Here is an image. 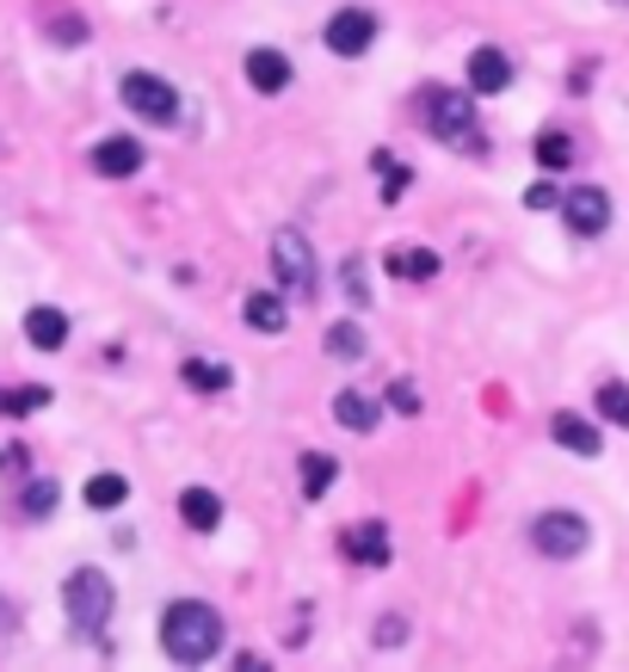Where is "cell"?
Returning <instances> with one entry per match:
<instances>
[{
  "label": "cell",
  "mask_w": 629,
  "mask_h": 672,
  "mask_svg": "<svg viewBox=\"0 0 629 672\" xmlns=\"http://www.w3.org/2000/svg\"><path fill=\"white\" fill-rule=\"evenodd\" d=\"M340 277H346V296H352V303H371V284H364V260H346V265H340Z\"/></svg>",
  "instance_id": "obj_29"
},
{
  "label": "cell",
  "mask_w": 629,
  "mask_h": 672,
  "mask_svg": "<svg viewBox=\"0 0 629 672\" xmlns=\"http://www.w3.org/2000/svg\"><path fill=\"white\" fill-rule=\"evenodd\" d=\"M334 420L346 426V432H376V401L358 396V389H340V396H334Z\"/></svg>",
  "instance_id": "obj_20"
},
{
  "label": "cell",
  "mask_w": 629,
  "mask_h": 672,
  "mask_svg": "<svg viewBox=\"0 0 629 672\" xmlns=\"http://www.w3.org/2000/svg\"><path fill=\"white\" fill-rule=\"evenodd\" d=\"M592 408H599V420H605V426H623V432H629V382H623V377L599 382Z\"/></svg>",
  "instance_id": "obj_24"
},
{
  "label": "cell",
  "mask_w": 629,
  "mask_h": 672,
  "mask_svg": "<svg viewBox=\"0 0 629 672\" xmlns=\"http://www.w3.org/2000/svg\"><path fill=\"white\" fill-rule=\"evenodd\" d=\"M407 642V623L402 617H383L376 623V647H402Z\"/></svg>",
  "instance_id": "obj_31"
},
{
  "label": "cell",
  "mask_w": 629,
  "mask_h": 672,
  "mask_svg": "<svg viewBox=\"0 0 629 672\" xmlns=\"http://www.w3.org/2000/svg\"><path fill=\"white\" fill-rule=\"evenodd\" d=\"M179 518H186L191 530H216L223 525V500H216L210 488H186L179 494Z\"/></svg>",
  "instance_id": "obj_21"
},
{
  "label": "cell",
  "mask_w": 629,
  "mask_h": 672,
  "mask_svg": "<svg viewBox=\"0 0 629 672\" xmlns=\"http://www.w3.org/2000/svg\"><path fill=\"white\" fill-rule=\"evenodd\" d=\"M118 99L136 111L142 124H179V92H174V80H161V75H148V68H130L124 75V87H118Z\"/></svg>",
  "instance_id": "obj_6"
},
{
  "label": "cell",
  "mask_w": 629,
  "mask_h": 672,
  "mask_svg": "<svg viewBox=\"0 0 629 672\" xmlns=\"http://www.w3.org/2000/svg\"><path fill=\"white\" fill-rule=\"evenodd\" d=\"M322 43H327L334 56H364V50L376 43V13H371V7H340V13L327 19Z\"/></svg>",
  "instance_id": "obj_8"
},
{
  "label": "cell",
  "mask_w": 629,
  "mask_h": 672,
  "mask_svg": "<svg viewBox=\"0 0 629 672\" xmlns=\"http://www.w3.org/2000/svg\"><path fill=\"white\" fill-rule=\"evenodd\" d=\"M56 506H62V488H56L50 475H31L26 494H19V513H26V518H50Z\"/></svg>",
  "instance_id": "obj_25"
},
{
  "label": "cell",
  "mask_w": 629,
  "mask_h": 672,
  "mask_svg": "<svg viewBox=\"0 0 629 672\" xmlns=\"http://www.w3.org/2000/svg\"><path fill=\"white\" fill-rule=\"evenodd\" d=\"M242 315H247V328H254V333H284L291 309H284V296H278V291H247Z\"/></svg>",
  "instance_id": "obj_16"
},
{
  "label": "cell",
  "mask_w": 629,
  "mask_h": 672,
  "mask_svg": "<svg viewBox=\"0 0 629 672\" xmlns=\"http://www.w3.org/2000/svg\"><path fill=\"white\" fill-rule=\"evenodd\" d=\"M371 167H376V179H383V204H402L407 185H414V167H407L402 155H389V148H376Z\"/></svg>",
  "instance_id": "obj_19"
},
{
  "label": "cell",
  "mask_w": 629,
  "mask_h": 672,
  "mask_svg": "<svg viewBox=\"0 0 629 672\" xmlns=\"http://www.w3.org/2000/svg\"><path fill=\"white\" fill-rule=\"evenodd\" d=\"M512 87V56L482 43V50H469V92H507Z\"/></svg>",
  "instance_id": "obj_12"
},
{
  "label": "cell",
  "mask_w": 629,
  "mask_h": 672,
  "mask_svg": "<svg viewBox=\"0 0 629 672\" xmlns=\"http://www.w3.org/2000/svg\"><path fill=\"white\" fill-rule=\"evenodd\" d=\"M556 204H562V185L556 179H537L531 192H524V211H556Z\"/></svg>",
  "instance_id": "obj_28"
},
{
  "label": "cell",
  "mask_w": 629,
  "mask_h": 672,
  "mask_svg": "<svg viewBox=\"0 0 629 672\" xmlns=\"http://www.w3.org/2000/svg\"><path fill=\"white\" fill-rule=\"evenodd\" d=\"M389 408H395V413H420V389H414V382H395V389H389Z\"/></svg>",
  "instance_id": "obj_30"
},
{
  "label": "cell",
  "mask_w": 629,
  "mask_h": 672,
  "mask_svg": "<svg viewBox=\"0 0 629 672\" xmlns=\"http://www.w3.org/2000/svg\"><path fill=\"white\" fill-rule=\"evenodd\" d=\"M327 358H346V364H352V358H364V328H352V321H340V328H327Z\"/></svg>",
  "instance_id": "obj_27"
},
{
  "label": "cell",
  "mask_w": 629,
  "mask_h": 672,
  "mask_svg": "<svg viewBox=\"0 0 629 672\" xmlns=\"http://www.w3.org/2000/svg\"><path fill=\"white\" fill-rule=\"evenodd\" d=\"M38 408H50V389H43V382H26V389H0V413H7V420H26V413H38Z\"/></svg>",
  "instance_id": "obj_26"
},
{
  "label": "cell",
  "mask_w": 629,
  "mask_h": 672,
  "mask_svg": "<svg viewBox=\"0 0 629 672\" xmlns=\"http://www.w3.org/2000/svg\"><path fill=\"white\" fill-rule=\"evenodd\" d=\"M549 438H556L562 450H574V457H599L605 450V432L587 420V413H556V420H549Z\"/></svg>",
  "instance_id": "obj_13"
},
{
  "label": "cell",
  "mask_w": 629,
  "mask_h": 672,
  "mask_svg": "<svg viewBox=\"0 0 629 672\" xmlns=\"http://www.w3.org/2000/svg\"><path fill=\"white\" fill-rule=\"evenodd\" d=\"M223 647V611L204 605V598H174L161 611V654L174 666H204Z\"/></svg>",
  "instance_id": "obj_1"
},
{
  "label": "cell",
  "mask_w": 629,
  "mask_h": 672,
  "mask_svg": "<svg viewBox=\"0 0 629 672\" xmlns=\"http://www.w3.org/2000/svg\"><path fill=\"white\" fill-rule=\"evenodd\" d=\"M531 543H537V555H549V562H574V555L592 543V525L580 513H568V506H549V513L531 518Z\"/></svg>",
  "instance_id": "obj_5"
},
{
  "label": "cell",
  "mask_w": 629,
  "mask_h": 672,
  "mask_svg": "<svg viewBox=\"0 0 629 672\" xmlns=\"http://www.w3.org/2000/svg\"><path fill=\"white\" fill-rule=\"evenodd\" d=\"M383 272L389 277H407V284H426V277H439V253H432V247H389L383 253Z\"/></svg>",
  "instance_id": "obj_14"
},
{
  "label": "cell",
  "mask_w": 629,
  "mask_h": 672,
  "mask_svg": "<svg viewBox=\"0 0 629 672\" xmlns=\"http://www.w3.org/2000/svg\"><path fill=\"white\" fill-rule=\"evenodd\" d=\"M531 155H537V167H543V173H568V167H574V136H562V130H537Z\"/></svg>",
  "instance_id": "obj_22"
},
{
  "label": "cell",
  "mask_w": 629,
  "mask_h": 672,
  "mask_svg": "<svg viewBox=\"0 0 629 672\" xmlns=\"http://www.w3.org/2000/svg\"><path fill=\"white\" fill-rule=\"evenodd\" d=\"M26 340L38 345V352H62L68 345V315L62 309H26Z\"/></svg>",
  "instance_id": "obj_15"
},
{
  "label": "cell",
  "mask_w": 629,
  "mask_h": 672,
  "mask_svg": "<svg viewBox=\"0 0 629 672\" xmlns=\"http://www.w3.org/2000/svg\"><path fill=\"white\" fill-rule=\"evenodd\" d=\"M556 211H562V223L574 228V235H587V241L611 228V198H605L599 185H574V192H562Z\"/></svg>",
  "instance_id": "obj_9"
},
{
  "label": "cell",
  "mask_w": 629,
  "mask_h": 672,
  "mask_svg": "<svg viewBox=\"0 0 629 672\" xmlns=\"http://www.w3.org/2000/svg\"><path fill=\"white\" fill-rule=\"evenodd\" d=\"M50 38H56V43H81V19H56Z\"/></svg>",
  "instance_id": "obj_32"
},
{
  "label": "cell",
  "mask_w": 629,
  "mask_h": 672,
  "mask_svg": "<svg viewBox=\"0 0 629 672\" xmlns=\"http://www.w3.org/2000/svg\"><path fill=\"white\" fill-rule=\"evenodd\" d=\"M420 111H426V130L439 136V143L451 148H482L475 143V99L456 87H432L426 99H420Z\"/></svg>",
  "instance_id": "obj_3"
},
{
  "label": "cell",
  "mask_w": 629,
  "mask_h": 672,
  "mask_svg": "<svg viewBox=\"0 0 629 672\" xmlns=\"http://www.w3.org/2000/svg\"><path fill=\"white\" fill-rule=\"evenodd\" d=\"M179 377H186V389H198V396H223L235 370H228L223 358H186V364H179Z\"/></svg>",
  "instance_id": "obj_18"
},
{
  "label": "cell",
  "mask_w": 629,
  "mask_h": 672,
  "mask_svg": "<svg viewBox=\"0 0 629 672\" xmlns=\"http://www.w3.org/2000/svg\"><path fill=\"white\" fill-rule=\"evenodd\" d=\"M296 481H303L308 500H322V494L340 481V462L327 457V450H303V457H296Z\"/></svg>",
  "instance_id": "obj_17"
},
{
  "label": "cell",
  "mask_w": 629,
  "mask_h": 672,
  "mask_svg": "<svg viewBox=\"0 0 629 672\" xmlns=\"http://www.w3.org/2000/svg\"><path fill=\"white\" fill-rule=\"evenodd\" d=\"M611 7H629V0H611Z\"/></svg>",
  "instance_id": "obj_34"
},
{
  "label": "cell",
  "mask_w": 629,
  "mask_h": 672,
  "mask_svg": "<svg viewBox=\"0 0 629 672\" xmlns=\"http://www.w3.org/2000/svg\"><path fill=\"white\" fill-rule=\"evenodd\" d=\"M272 272H278V291L291 303H308L322 291V272H315V247H308L303 228H278L272 235Z\"/></svg>",
  "instance_id": "obj_2"
},
{
  "label": "cell",
  "mask_w": 629,
  "mask_h": 672,
  "mask_svg": "<svg viewBox=\"0 0 629 672\" xmlns=\"http://www.w3.org/2000/svg\"><path fill=\"white\" fill-rule=\"evenodd\" d=\"M130 500V481H124V475H87V506H94V513H118V506Z\"/></svg>",
  "instance_id": "obj_23"
},
{
  "label": "cell",
  "mask_w": 629,
  "mask_h": 672,
  "mask_svg": "<svg viewBox=\"0 0 629 672\" xmlns=\"http://www.w3.org/2000/svg\"><path fill=\"white\" fill-rule=\"evenodd\" d=\"M111 605H118V593H111V581L99 574V567H75L62 581V611L75 630H99V623H111Z\"/></svg>",
  "instance_id": "obj_4"
},
{
  "label": "cell",
  "mask_w": 629,
  "mask_h": 672,
  "mask_svg": "<svg viewBox=\"0 0 629 672\" xmlns=\"http://www.w3.org/2000/svg\"><path fill=\"white\" fill-rule=\"evenodd\" d=\"M340 555H346L352 567H389V555H395V537H389L383 518H358V525L340 530Z\"/></svg>",
  "instance_id": "obj_7"
},
{
  "label": "cell",
  "mask_w": 629,
  "mask_h": 672,
  "mask_svg": "<svg viewBox=\"0 0 629 672\" xmlns=\"http://www.w3.org/2000/svg\"><path fill=\"white\" fill-rule=\"evenodd\" d=\"M247 80H254V92H284L296 80V68H291V56L284 50H272V43H259V50H247Z\"/></svg>",
  "instance_id": "obj_11"
},
{
  "label": "cell",
  "mask_w": 629,
  "mask_h": 672,
  "mask_svg": "<svg viewBox=\"0 0 629 672\" xmlns=\"http://www.w3.org/2000/svg\"><path fill=\"white\" fill-rule=\"evenodd\" d=\"M142 143H136V136H106V143H94V173L99 179H136V173H142Z\"/></svg>",
  "instance_id": "obj_10"
},
{
  "label": "cell",
  "mask_w": 629,
  "mask_h": 672,
  "mask_svg": "<svg viewBox=\"0 0 629 672\" xmlns=\"http://www.w3.org/2000/svg\"><path fill=\"white\" fill-rule=\"evenodd\" d=\"M0 469H26V450H19V445H7V450H0Z\"/></svg>",
  "instance_id": "obj_33"
}]
</instances>
